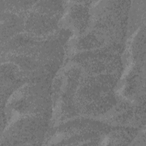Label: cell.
<instances>
[{
    "label": "cell",
    "instance_id": "6da1fadb",
    "mask_svg": "<svg viewBox=\"0 0 146 146\" xmlns=\"http://www.w3.org/2000/svg\"><path fill=\"white\" fill-rule=\"evenodd\" d=\"M115 78L111 75L100 74L82 80L76 95V104L84 113H99L110 108L111 88Z\"/></svg>",
    "mask_w": 146,
    "mask_h": 146
},
{
    "label": "cell",
    "instance_id": "7a4b0ae2",
    "mask_svg": "<svg viewBox=\"0 0 146 146\" xmlns=\"http://www.w3.org/2000/svg\"><path fill=\"white\" fill-rule=\"evenodd\" d=\"M80 63L90 72L95 74H108L119 67V58L117 54L101 50L95 53L91 52L87 55L79 58Z\"/></svg>",
    "mask_w": 146,
    "mask_h": 146
},
{
    "label": "cell",
    "instance_id": "3957f363",
    "mask_svg": "<svg viewBox=\"0 0 146 146\" xmlns=\"http://www.w3.org/2000/svg\"><path fill=\"white\" fill-rule=\"evenodd\" d=\"M56 18L47 14L31 11L27 15L25 28L27 31L35 35H44L55 29Z\"/></svg>",
    "mask_w": 146,
    "mask_h": 146
},
{
    "label": "cell",
    "instance_id": "277c9868",
    "mask_svg": "<svg viewBox=\"0 0 146 146\" xmlns=\"http://www.w3.org/2000/svg\"><path fill=\"white\" fill-rule=\"evenodd\" d=\"M85 5L76 4L71 8V19L75 26L80 31L86 28L89 19L88 9Z\"/></svg>",
    "mask_w": 146,
    "mask_h": 146
},
{
    "label": "cell",
    "instance_id": "5b68a950",
    "mask_svg": "<svg viewBox=\"0 0 146 146\" xmlns=\"http://www.w3.org/2000/svg\"><path fill=\"white\" fill-rule=\"evenodd\" d=\"M61 1H42L34 6V10L40 13L48 15L56 18L62 9Z\"/></svg>",
    "mask_w": 146,
    "mask_h": 146
},
{
    "label": "cell",
    "instance_id": "8992f818",
    "mask_svg": "<svg viewBox=\"0 0 146 146\" xmlns=\"http://www.w3.org/2000/svg\"><path fill=\"white\" fill-rule=\"evenodd\" d=\"M4 26H1V34L5 33L4 36H9L19 31L22 27V22L20 19L15 14L5 13L4 14Z\"/></svg>",
    "mask_w": 146,
    "mask_h": 146
},
{
    "label": "cell",
    "instance_id": "52a82bcc",
    "mask_svg": "<svg viewBox=\"0 0 146 146\" xmlns=\"http://www.w3.org/2000/svg\"><path fill=\"white\" fill-rule=\"evenodd\" d=\"M104 40L102 39L96 33L89 34L82 38L79 42V46L82 49H92L98 48L103 44Z\"/></svg>",
    "mask_w": 146,
    "mask_h": 146
}]
</instances>
